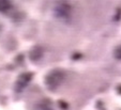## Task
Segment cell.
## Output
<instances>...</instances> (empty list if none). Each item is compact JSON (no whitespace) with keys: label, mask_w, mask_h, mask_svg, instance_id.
Masks as SVG:
<instances>
[{"label":"cell","mask_w":121,"mask_h":110,"mask_svg":"<svg viewBox=\"0 0 121 110\" xmlns=\"http://www.w3.org/2000/svg\"><path fill=\"white\" fill-rule=\"evenodd\" d=\"M65 74L61 69H53L46 75L45 77V86L48 90L55 91L64 80Z\"/></svg>","instance_id":"cell-1"},{"label":"cell","mask_w":121,"mask_h":110,"mask_svg":"<svg viewBox=\"0 0 121 110\" xmlns=\"http://www.w3.org/2000/svg\"><path fill=\"white\" fill-rule=\"evenodd\" d=\"M32 76H33L32 73H23L22 75L18 76L15 85H14V90H15L16 93H19V92L24 91L26 89L28 83L31 81Z\"/></svg>","instance_id":"cell-2"},{"label":"cell","mask_w":121,"mask_h":110,"mask_svg":"<svg viewBox=\"0 0 121 110\" xmlns=\"http://www.w3.org/2000/svg\"><path fill=\"white\" fill-rule=\"evenodd\" d=\"M55 15L62 21H69L71 18V7L66 3L58 4L55 8Z\"/></svg>","instance_id":"cell-3"},{"label":"cell","mask_w":121,"mask_h":110,"mask_svg":"<svg viewBox=\"0 0 121 110\" xmlns=\"http://www.w3.org/2000/svg\"><path fill=\"white\" fill-rule=\"evenodd\" d=\"M33 110H56L54 107V104L47 98L41 99L33 107Z\"/></svg>","instance_id":"cell-4"},{"label":"cell","mask_w":121,"mask_h":110,"mask_svg":"<svg viewBox=\"0 0 121 110\" xmlns=\"http://www.w3.org/2000/svg\"><path fill=\"white\" fill-rule=\"evenodd\" d=\"M42 56V50L41 48H39V47H35V48H33L31 50V53H30V58H31L32 60H38L40 57Z\"/></svg>","instance_id":"cell-5"},{"label":"cell","mask_w":121,"mask_h":110,"mask_svg":"<svg viewBox=\"0 0 121 110\" xmlns=\"http://www.w3.org/2000/svg\"><path fill=\"white\" fill-rule=\"evenodd\" d=\"M11 9V3L9 1H0V12H8Z\"/></svg>","instance_id":"cell-6"},{"label":"cell","mask_w":121,"mask_h":110,"mask_svg":"<svg viewBox=\"0 0 121 110\" xmlns=\"http://www.w3.org/2000/svg\"><path fill=\"white\" fill-rule=\"evenodd\" d=\"M114 57L118 60H121V45L116 47L114 50Z\"/></svg>","instance_id":"cell-7"},{"label":"cell","mask_w":121,"mask_h":110,"mask_svg":"<svg viewBox=\"0 0 121 110\" xmlns=\"http://www.w3.org/2000/svg\"><path fill=\"white\" fill-rule=\"evenodd\" d=\"M0 29H1V25H0Z\"/></svg>","instance_id":"cell-8"}]
</instances>
